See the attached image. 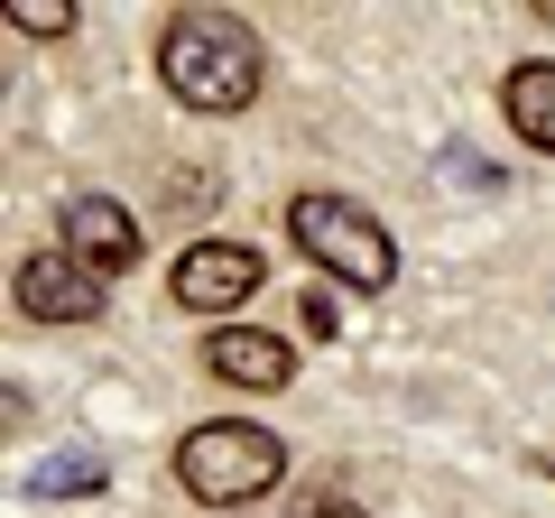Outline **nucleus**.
I'll return each instance as SVG.
<instances>
[{"mask_svg":"<svg viewBox=\"0 0 555 518\" xmlns=\"http://www.w3.org/2000/svg\"><path fill=\"white\" fill-rule=\"evenodd\" d=\"M65 250H75L83 269H102V279L139 269V222H130V204H112V195H75V204H65Z\"/></svg>","mask_w":555,"mask_h":518,"instance_id":"nucleus-6","label":"nucleus"},{"mask_svg":"<svg viewBox=\"0 0 555 518\" xmlns=\"http://www.w3.org/2000/svg\"><path fill=\"white\" fill-rule=\"evenodd\" d=\"M250 297H259V250L250 241H195L177 259V306H195V315H232Z\"/></svg>","mask_w":555,"mask_h":518,"instance_id":"nucleus-5","label":"nucleus"},{"mask_svg":"<svg viewBox=\"0 0 555 518\" xmlns=\"http://www.w3.org/2000/svg\"><path fill=\"white\" fill-rule=\"evenodd\" d=\"M102 297H112V279L83 269L75 250H38V259L20 269V315H28V324H93Z\"/></svg>","mask_w":555,"mask_h":518,"instance_id":"nucleus-4","label":"nucleus"},{"mask_svg":"<svg viewBox=\"0 0 555 518\" xmlns=\"http://www.w3.org/2000/svg\"><path fill=\"white\" fill-rule=\"evenodd\" d=\"M306 518H361V509H343V500H334V509H306Z\"/></svg>","mask_w":555,"mask_h":518,"instance_id":"nucleus-11","label":"nucleus"},{"mask_svg":"<svg viewBox=\"0 0 555 518\" xmlns=\"http://www.w3.org/2000/svg\"><path fill=\"white\" fill-rule=\"evenodd\" d=\"M10 28H28V38H65V28H75V10H47V0H20V10H10Z\"/></svg>","mask_w":555,"mask_h":518,"instance_id":"nucleus-10","label":"nucleus"},{"mask_svg":"<svg viewBox=\"0 0 555 518\" xmlns=\"http://www.w3.org/2000/svg\"><path fill=\"white\" fill-rule=\"evenodd\" d=\"M500 112H509V130H518L528 148H546V158H555V65H509Z\"/></svg>","mask_w":555,"mask_h":518,"instance_id":"nucleus-8","label":"nucleus"},{"mask_svg":"<svg viewBox=\"0 0 555 518\" xmlns=\"http://www.w3.org/2000/svg\"><path fill=\"white\" fill-rule=\"evenodd\" d=\"M28 491H102V463L93 454H56L47 472H28Z\"/></svg>","mask_w":555,"mask_h":518,"instance_id":"nucleus-9","label":"nucleus"},{"mask_svg":"<svg viewBox=\"0 0 555 518\" xmlns=\"http://www.w3.org/2000/svg\"><path fill=\"white\" fill-rule=\"evenodd\" d=\"M204 371L232 379V389H287V379H297V352L278 334H259V324H222V334L204 342Z\"/></svg>","mask_w":555,"mask_h":518,"instance_id":"nucleus-7","label":"nucleus"},{"mask_svg":"<svg viewBox=\"0 0 555 518\" xmlns=\"http://www.w3.org/2000/svg\"><path fill=\"white\" fill-rule=\"evenodd\" d=\"M287 241H297L315 269L352 279V287H389V279H398L389 232H379V222L361 213L352 195H297V204H287Z\"/></svg>","mask_w":555,"mask_h":518,"instance_id":"nucleus-3","label":"nucleus"},{"mask_svg":"<svg viewBox=\"0 0 555 518\" xmlns=\"http://www.w3.org/2000/svg\"><path fill=\"white\" fill-rule=\"evenodd\" d=\"M158 75L185 112H250L269 56H259V28L232 10H177L158 38Z\"/></svg>","mask_w":555,"mask_h":518,"instance_id":"nucleus-1","label":"nucleus"},{"mask_svg":"<svg viewBox=\"0 0 555 518\" xmlns=\"http://www.w3.org/2000/svg\"><path fill=\"white\" fill-rule=\"evenodd\" d=\"M177 481H185L195 500H214V509H241V500H259V491L287 481V454H278L269 426L214 417V426H195V436L177 444Z\"/></svg>","mask_w":555,"mask_h":518,"instance_id":"nucleus-2","label":"nucleus"}]
</instances>
